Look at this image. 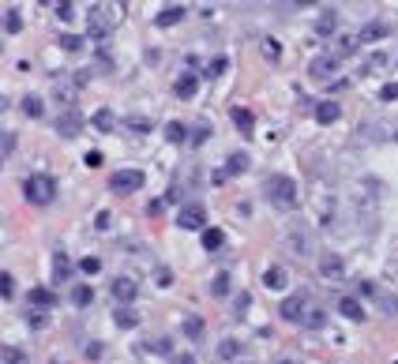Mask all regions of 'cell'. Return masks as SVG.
<instances>
[{"label": "cell", "instance_id": "34", "mask_svg": "<svg viewBox=\"0 0 398 364\" xmlns=\"http://www.w3.org/2000/svg\"><path fill=\"white\" fill-rule=\"evenodd\" d=\"M0 297H4V301H8V297H15V278H12V274H0Z\"/></svg>", "mask_w": 398, "mask_h": 364}, {"label": "cell", "instance_id": "21", "mask_svg": "<svg viewBox=\"0 0 398 364\" xmlns=\"http://www.w3.org/2000/svg\"><path fill=\"white\" fill-rule=\"evenodd\" d=\"M113 323H117V327H124V330H131V327L139 323V316L131 312V308H124V304H120L117 312H113Z\"/></svg>", "mask_w": 398, "mask_h": 364}, {"label": "cell", "instance_id": "16", "mask_svg": "<svg viewBox=\"0 0 398 364\" xmlns=\"http://www.w3.org/2000/svg\"><path fill=\"white\" fill-rule=\"evenodd\" d=\"M94 128H98V131H105V136H113V128H117V113H113V109H98V113H94Z\"/></svg>", "mask_w": 398, "mask_h": 364}, {"label": "cell", "instance_id": "22", "mask_svg": "<svg viewBox=\"0 0 398 364\" xmlns=\"http://www.w3.org/2000/svg\"><path fill=\"white\" fill-rule=\"evenodd\" d=\"M229 290H233V285H229V274L218 271L211 278V297H229Z\"/></svg>", "mask_w": 398, "mask_h": 364}, {"label": "cell", "instance_id": "26", "mask_svg": "<svg viewBox=\"0 0 398 364\" xmlns=\"http://www.w3.org/2000/svg\"><path fill=\"white\" fill-rule=\"evenodd\" d=\"M319 271H323L327 278H338V274H342V259L338 256H323V259H319Z\"/></svg>", "mask_w": 398, "mask_h": 364}, {"label": "cell", "instance_id": "27", "mask_svg": "<svg viewBox=\"0 0 398 364\" xmlns=\"http://www.w3.org/2000/svg\"><path fill=\"white\" fill-rule=\"evenodd\" d=\"M184 334L192 338V342H199V338H203V319H199V316H188V319H184Z\"/></svg>", "mask_w": 398, "mask_h": 364}, {"label": "cell", "instance_id": "6", "mask_svg": "<svg viewBox=\"0 0 398 364\" xmlns=\"http://www.w3.org/2000/svg\"><path fill=\"white\" fill-rule=\"evenodd\" d=\"M278 316L285 319V323H301V316H304V293L285 297V301L278 304Z\"/></svg>", "mask_w": 398, "mask_h": 364}, {"label": "cell", "instance_id": "35", "mask_svg": "<svg viewBox=\"0 0 398 364\" xmlns=\"http://www.w3.org/2000/svg\"><path fill=\"white\" fill-rule=\"evenodd\" d=\"M263 57H267V60H278V57H282V46H278L274 38H263Z\"/></svg>", "mask_w": 398, "mask_h": 364}, {"label": "cell", "instance_id": "13", "mask_svg": "<svg viewBox=\"0 0 398 364\" xmlns=\"http://www.w3.org/2000/svg\"><path fill=\"white\" fill-rule=\"evenodd\" d=\"M229 117H233V124H237L240 131H245V136H252V128H256V117H252V109L233 105V113H229Z\"/></svg>", "mask_w": 398, "mask_h": 364}, {"label": "cell", "instance_id": "17", "mask_svg": "<svg viewBox=\"0 0 398 364\" xmlns=\"http://www.w3.org/2000/svg\"><path fill=\"white\" fill-rule=\"evenodd\" d=\"M195 86H199V79H195L192 72H184L181 79L173 83V91H176V98H192V94H195Z\"/></svg>", "mask_w": 398, "mask_h": 364}, {"label": "cell", "instance_id": "9", "mask_svg": "<svg viewBox=\"0 0 398 364\" xmlns=\"http://www.w3.org/2000/svg\"><path fill=\"white\" fill-rule=\"evenodd\" d=\"M86 27H91V38H94V41L109 38V19H105V8H94V12H91V23H86Z\"/></svg>", "mask_w": 398, "mask_h": 364}, {"label": "cell", "instance_id": "24", "mask_svg": "<svg viewBox=\"0 0 398 364\" xmlns=\"http://www.w3.org/2000/svg\"><path fill=\"white\" fill-rule=\"evenodd\" d=\"M226 245V233L222 229H203V248L207 252H214V248H222Z\"/></svg>", "mask_w": 398, "mask_h": 364}, {"label": "cell", "instance_id": "45", "mask_svg": "<svg viewBox=\"0 0 398 364\" xmlns=\"http://www.w3.org/2000/svg\"><path fill=\"white\" fill-rule=\"evenodd\" d=\"M181 364H195V360H192V357H184V360H181Z\"/></svg>", "mask_w": 398, "mask_h": 364}, {"label": "cell", "instance_id": "33", "mask_svg": "<svg viewBox=\"0 0 398 364\" xmlns=\"http://www.w3.org/2000/svg\"><path fill=\"white\" fill-rule=\"evenodd\" d=\"M226 64H229L226 57H214L211 64H207V72H203V75H207V79H218V75H222V72H226Z\"/></svg>", "mask_w": 398, "mask_h": 364}, {"label": "cell", "instance_id": "28", "mask_svg": "<svg viewBox=\"0 0 398 364\" xmlns=\"http://www.w3.org/2000/svg\"><path fill=\"white\" fill-rule=\"evenodd\" d=\"M23 113L38 120L41 113H46V102H41V98H34V94H30V98H23Z\"/></svg>", "mask_w": 398, "mask_h": 364}, {"label": "cell", "instance_id": "15", "mask_svg": "<svg viewBox=\"0 0 398 364\" xmlns=\"http://www.w3.org/2000/svg\"><path fill=\"white\" fill-rule=\"evenodd\" d=\"M181 19H184V4H169L158 12V27H176Z\"/></svg>", "mask_w": 398, "mask_h": 364}, {"label": "cell", "instance_id": "32", "mask_svg": "<svg viewBox=\"0 0 398 364\" xmlns=\"http://www.w3.org/2000/svg\"><path fill=\"white\" fill-rule=\"evenodd\" d=\"M240 169H248V154H229V165H226V173L233 176V173H240Z\"/></svg>", "mask_w": 398, "mask_h": 364}, {"label": "cell", "instance_id": "14", "mask_svg": "<svg viewBox=\"0 0 398 364\" xmlns=\"http://www.w3.org/2000/svg\"><path fill=\"white\" fill-rule=\"evenodd\" d=\"M338 117H342L338 102H319V105H316V120H319V124H335Z\"/></svg>", "mask_w": 398, "mask_h": 364}, {"label": "cell", "instance_id": "43", "mask_svg": "<svg viewBox=\"0 0 398 364\" xmlns=\"http://www.w3.org/2000/svg\"><path fill=\"white\" fill-rule=\"evenodd\" d=\"M57 15H60V19H72L75 8H72V4H57Z\"/></svg>", "mask_w": 398, "mask_h": 364}, {"label": "cell", "instance_id": "8", "mask_svg": "<svg viewBox=\"0 0 398 364\" xmlns=\"http://www.w3.org/2000/svg\"><path fill=\"white\" fill-rule=\"evenodd\" d=\"M263 285H267V290H285V285H290V271H285L282 263H274V267L263 271Z\"/></svg>", "mask_w": 398, "mask_h": 364}, {"label": "cell", "instance_id": "46", "mask_svg": "<svg viewBox=\"0 0 398 364\" xmlns=\"http://www.w3.org/2000/svg\"><path fill=\"white\" fill-rule=\"evenodd\" d=\"M282 364H290V360H282Z\"/></svg>", "mask_w": 398, "mask_h": 364}, {"label": "cell", "instance_id": "40", "mask_svg": "<svg viewBox=\"0 0 398 364\" xmlns=\"http://www.w3.org/2000/svg\"><path fill=\"white\" fill-rule=\"evenodd\" d=\"M86 165H91V169H98V165H102L105 158H102V154H98V150H86V158H83Z\"/></svg>", "mask_w": 398, "mask_h": 364}, {"label": "cell", "instance_id": "5", "mask_svg": "<svg viewBox=\"0 0 398 364\" xmlns=\"http://www.w3.org/2000/svg\"><path fill=\"white\" fill-rule=\"evenodd\" d=\"M335 72H338V57H335V53H323V57H316L312 64H308V75L319 79V83H327Z\"/></svg>", "mask_w": 398, "mask_h": 364}, {"label": "cell", "instance_id": "25", "mask_svg": "<svg viewBox=\"0 0 398 364\" xmlns=\"http://www.w3.org/2000/svg\"><path fill=\"white\" fill-rule=\"evenodd\" d=\"M165 139H169V143H184L188 139V128L181 124V120H169V124H165Z\"/></svg>", "mask_w": 398, "mask_h": 364}, {"label": "cell", "instance_id": "19", "mask_svg": "<svg viewBox=\"0 0 398 364\" xmlns=\"http://www.w3.org/2000/svg\"><path fill=\"white\" fill-rule=\"evenodd\" d=\"M53 308V304H57V297H53L49 290H46V285H38V290H30V308Z\"/></svg>", "mask_w": 398, "mask_h": 364}, {"label": "cell", "instance_id": "31", "mask_svg": "<svg viewBox=\"0 0 398 364\" xmlns=\"http://www.w3.org/2000/svg\"><path fill=\"white\" fill-rule=\"evenodd\" d=\"M218 353H222L226 360H233V357H240V342L237 338H226L222 346H218Z\"/></svg>", "mask_w": 398, "mask_h": 364}, {"label": "cell", "instance_id": "47", "mask_svg": "<svg viewBox=\"0 0 398 364\" xmlns=\"http://www.w3.org/2000/svg\"><path fill=\"white\" fill-rule=\"evenodd\" d=\"M53 364H60V360H53Z\"/></svg>", "mask_w": 398, "mask_h": 364}, {"label": "cell", "instance_id": "4", "mask_svg": "<svg viewBox=\"0 0 398 364\" xmlns=\"http://www.w3.org/2000/svg\"><path fill=\"white\" fill-rule=\"evenodd\" d=\"M176 226H181V229H203V226H207V207H203V203L181 207V214H176Z\"/></svg>", "mask_w": 398, "mask_h": 364}, {"label": "cell", "instance_id": "12", "mask_svg": "<svg viewBox=\"0 0 398 364\" xmlns=\"http://www.w3.org/2000/svg\"><path fill=\"white\" fill-rule=\"evenodd\" d=\"M357 49H361V34H338V46L330 53H335V57H353Z\"/></svg>", "mask_w": 398, "mask_h": 364}, {"label": "cell", "instance_id": "7", "mask_svg": "<svg viewBox=\"0 0 398 364\" xmlns=\"http://www.w3.org/2000/svg\"><path fill=\"white\" fill-rule=\"evenodd\" d=\"M57 131H60L64 139H75V136L83 131V117H79V113H75V109L68 105V109L60 113V120H57Z\"/></svg>", "mask_w": 398, "mask_h": 364}, {"label": "cell", "instance_id": "42", "mask_svg": "<svg viewBox=\"0 0 398 364\" xmlns=\"http://www.w3.org/2000/svg\"><path fill=\"white\" fill-rule=\"evenodd\" d=\"M128 128H136V131H147L150 124H147V120H143V117H131V120H128Z\"/></svg>", "mask_w": 398, "mask_h": 364}, {"label": "cell", "instance_id": "41", "mask_svg": "<svg viewBox=\"0 0 398 364\" xmlns=\"http://www.w3.org/2000/svg\"><path fill=\"white\" fill-rule=\"evenodd\" d=\"M147 349H150V353H169V342H165V338H158V342H147Z\"/></svg>", "mask_w": 398, "mask_h": 364}, {"label": "cell", "instance_id": "30", "mask_svg": "<svg viewBox=\"0 0 398 364\" xmlns=\"http://www.w3.org/2000/svg\"><path fill=\"white\" fill-rule=\"evenodd\" d=\"M4 364H30V357L15 346H4Z\"/></svg>", "mask_w": 398, "mask_h": 364}, {"label": "cell", "instance_id": "1", "mask_svg": "<svg viewBox=\"0 0 398 364\" xmlns=\"http://www.w3.org/2000/svg\"><path fill=\"white\" fill-rule=\"evenodd\" d=\"M23 195H27V203H34V207H46L57 200V181H53L49 173H34V176H27V184H23Z\"/></svg>", "mask_w": 398, "mask_h": 364}, {"label": "cell", "instance_id": "18", "mask_svg": "<svg viewBox=\"0 0 398 364\" xmlns=\"http://www.w3.org/2000/svg\"><path fill=\"white\" fill-rule=\"evenodd\" d=\"M68 274H72V259L64 256V252H57V256H53V278H57V282H64Z\"/></svg>", "mask_w": 398, "mask_h": 364}, {"label": "cell", "instance_id": "10", "mask_svg": "<svg viewBox=\"0 0 398 364\" xmlns=\"http://www.w3.org/2000/svg\"><path fill=\"white\" fill-rule=\"evenodd\" d=\"M136 293H139V285L131 282V278H117V282H113V297H117L124 308H128V301H136Z\"/></svg>", "mask_w": 398, "mask_h": 364}, {"label": "cell", "instance_id": "3", "mask_svg": "<svg viewBox=\"0 0 398 364\" xmlns=\"http://www.w3.org/2000/svg\"><path fill=\"white\" fill-rule=\"evenodd\" d=\"M143 176L139 169H117L113 176H109V192H117V195H131V192H139L143 188Z\"/></svg>", "mask_w": 398, "mask_h": 364}, {"label": "cell", "instance_id": "36", "mask_svg": "<svg viewBox=\"0 0 398 364\" xmlns=\"http://www.w3.org/2000/svg\"><path fill=\"white\" fill-rule=\"evenodd\" d=\"M79 271H83V274H98V271H102V259H98V256H86V259L79 263Z\"/></svg>", "mask_w": 398, "mask_h": 364}, {"label": "cell", "instance_id": "20", "mask_svg": "<svg viewBox=\"0 0 398 364\" xmlns=\"http://www.w3.org/2000/svg\"><path fill=\"white\" fill-rule=\"evenodd\" d=\"M91 301H94V290H91L86 282H79V285L72 290V304H75V308H86Z\"/></svg>", "mask_w": 398, "mask_h": 364}, {"label": "cell", "instance_id": "37", "mask_svg": "<svg viewBox=\"0 0 398 364\" xmlns=\"http://www.w3.org/2000/svg\"><path fill=\"white\" fill-rule=\"evenodd\" d=\"M60 46L68 49V53H79V49H83V38H75V34H64V38H60Z\"/></svg>", "mask_w": 398, "mask_h": 364}, {"label": "cell", "instance_id": "44", "mask_svg": "<svg viewBox=\"0 0 398 364\" xmlns=\"http://www.w3.org/2000/svg\"><path fill=\"white\" fill-rule=\"evenodd\" d=\"M86 357L98 360V357H102V346H98V342H94V346H86Z\"/></svg>", "mask_w": 398, "mask_h": 364}, {"label": "cell", "instance_id": "39", "mask_svg": "<svg viewBox=\"0 0 398 364\" xmlns=\"http://www.w3.org/2000/svg\"><path fill=\"white\" fill-rule=\"evenodd\" d=\"M19 27H23V19H19V12H15V8H12V12H8V30H12V34H15Z\"/></svg>", "mask_w": 398, "mask_h": 364}, {"label": "cell", "instance_id": "23", "mask_svg": "<svg viewBox=\"0 0 398 364\" xmlns=\"http://www.w3.org/2000/svg\"><path fill=\"white\" fill-rule=\"evenodd\" d=\"M391 30H387V23H368L361 30V41H380V38H387Z\"/></svg>", "mask_w": 398, "mask_h": 364}, {"label": "cell", "instance_id": "29", "mask_svg": "<svg viewBox=\"0 0 398 364\" xmlns=\"http://www.w3.org/2000/svg\"><path fill=\"white\" fill-rule=\"evenodd\" d=\"M335 23H338V15L335 12H323L316 19V34H330V30H335Z\"/></svg>", "mask_w": 398, "mask_h": 364}, {"label": "cell", "instance_id": "2", "mask_svg": "<svg viewBox=\"0 0 398 364\" xmlns=\"http://www.w3.org/2000/svg\"><path fill=\"white\" fill-rule=\"evenodd\" d=\"M267 200L278 207H297V181L293 176H271L267 181Z\"/></svg>", "mask_w": 398, "mask_h": 364}, {"label": "cell", "instance_id": "38", "mask_svg": "<svg viewBox=\"0 0 398 364\" xmlns=\"http://www.w3.org/2000/svg\"><path fill=\"white\" fill-rule=\"evenodd\" d=\"M380 98H383V102H394V98H398V83H387L380 91Z\"/></svg>", "mask_w": 398, "mask_h": 364}, {"label": "cell", "instance_id": "11", "mask_svg": "<svg viewBox=\"0 0 398 364\" xmlns=\"http://www.w3.org/2000/svg\"><path fill=\"white\" fill-rule=\"evenodd\" d=\"M338 312L346 316V319H353V323H361V319H364V304L357 301V297H342V301H338Z\"/></svg>", "mask_w": 398, "mask_h": 364}]
</instances>
